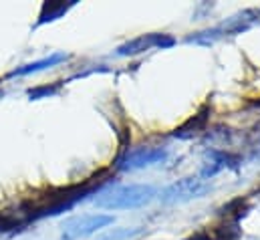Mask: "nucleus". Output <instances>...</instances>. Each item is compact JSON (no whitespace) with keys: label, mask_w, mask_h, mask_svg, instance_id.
I'll list each match as a JSON object with an SVG mask.
<instances>
[{"label":"nucleus","mask_w":260,"mask_h":240,"mask_svg":"<svg viewBox=\"0 0 260 240\" xmlns=\"http://www.w3.org/2000/svg\"><path fill=\"white\" fill-rule=\"evenodd\" d=\"M155 194L157 192L153 186L133 184V186H121V188L101 194L95 200V204L99 208H107V210H129V208H139V206L151 202Z\"/></svg>","instance_id":"nucleus-1"},{"label":"nucleus","mask_w":260,"mask_h":240,"mask_svg":"<svg viewBox=\"0 0 260 240\" xmlns=\"http://www.w3.org/2000/svg\"><path fill=\"white\" fill-rule=\"evenodd\" d=\"M260 16L258 10H244L236 16H230L228 20H224L222 24L214 26V28H208V31H202V33H196L194 37L188 39V43H196V45H212L216 43L218 39L222 37H230V35H238L246 28H250V24Z\"/></svg>","instance_id":"nucleus-2"},{"label":"nucleus","mask_w":260,"mask_h":240,"mask_svg":"<svg viewBox=\"0 0 260 240\" xmlns=\"http://www.w3.org/2000/svg\"><path fill=\"white\" fill-rule=\"evenodd\" d=\"M168 160V149L166 147H155V145H141V147H133L127 149L119 160H117V168L123 172H135V170H143V168H151L157 166L161 162Z\"/></svg>","instance_id":"nucleus-3"},{"label":"nucleus","mask_w":260,"mask_h":240,"mask_svg":"<svg viewBox=\"0 0 260 240\" xmlns=\"http://www.w3.org/2000/svg\"><path fill=\"white\" fill-rule=\"evenodd\" d=\"M210 190L212 186L204 178H182L174 182L172 186H168L159 198L164 204H182V202H190L206 196Z\"/></svg>","instance_id":"nucleus-4"},{"label":"nucleus","mask_w":260,"mask_h":240,"mask_svg":"<svg viewBox=\"0 0 260 240\" xmlns=\"http://www.w3.org/2000/svg\"><path fill=\"white\" fill-rule=\"evenodd\" d=\"M113 224V216L107 214H85V216H75L63 224V240H77L85 238L105 226Z\"/></svg>","instance_id":"nucleus-5"},{"label":"nucleus","mask_w":260,"mask_h":240,"mask_svg":"<svg viewBox=\"0 0 260 240\" xmlns=\"http://www.w3.org/2000/svg\"><path fill=\"white\" fill-rule=\"evenodd\" d=\"M174 39L168 37V35H141L137 39H131L125 45L117 47V55L119 57H133V55H139V53H145L149 49H168V47H174Z\"/></svg>","instance_id":"nucleus-6"},{"label":"nucleus","mask_w":260,"mask_h":240,"mask_svg":"<svg viewBox=\"0 0 260 240\" xmlns=\"http://www.w3.org/2000/svg\"><path fill=\"white\" fill-rule=\"evenodd\" d=\"M67 59H69V55H65V53H55V55H51V57H47V59H41V61H37V63H28V65H24V67L14 69V71L10 73V77H22V75L39 73V71H45L47 67H55V65H59V63H63V61H67Z\"/></svg>","instance_id":"nucleus-7"},{"label":"nucleus","mask_w":260,"mask_h":240,"mask_svg":"<svg viewBox=\"0 0 260 240\" xmlns=\"http://www.w3.org/2000/svg\"><path fill=\"white\" fill-rule=\"evenodd\" d=\"M206 121H208V109H204L202 113L194 115L188 123H184L178 131H176V137H182V139H190L196 137L204 127H206Z\"/></svg>","instance_id":"nucleus-8"},{"label":"nucleus","mask_w":260,"mask_h":240,"mask_svg":"<svg viewBox=\"0 0 260 240\" xmlns=\"http://www.w3.org/2000/svg\"><path fill=\"white\" fill-rule=\"evenodd\" d=\"M73 4L75 2H69V4H65V2H45L41 8V16H39L37 24H45V22H53V20L61 18Z\"/></svg>","instance_id":"nucleus-9"},{"label":"nucleus","mask_w":260,"mask_h":240,"mask_svg":"<svg viewBox=\"0 0 260 240\" xmlns=\"http://www.w3.org/2000/svg\"><path fill=\"white\" fill-rule=\"evenodd\" d=\"M139 234H141V228H117V230L101 236L99 240H131Z\"/></svg>","instance_id":"nucleus-10"},{"label":"nucleus","mask_w":260,"mask_h":240,"mask_svg":"<svg viewBox=\"0 0 260 240\" xmlns=\"http://www.w3.org/2000/svg\"><path fill=\"white\" fill-rule=\"evenodd\" d=\"M59 91V85H53V87H39V89H28V97L30 99H43V97H51V95H55Z\"/></svg>","instance_id":"nucleus-11"}]
</instances>
